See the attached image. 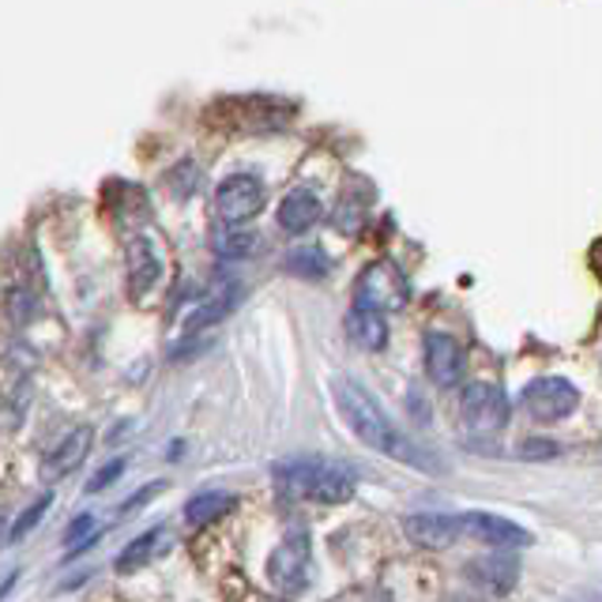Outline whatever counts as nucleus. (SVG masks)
I'll return each mask as SVG.
<instances>
[{
	"mask_svg": "<svg viewBox=\"0 0 602 602\" xmlns=\"http://www.w3.org/2000/svg\"><path fill=\"white\" fill-rule=\"evenodd\" d=\"M159 542H162V528L143 531L140 539H132L129 547L121 550V558H118V572H121V577H129V572H140L143 565H147V561L155 558Z\"/></svg>",
	"mask_w": 602,
	"mask_h": 602,
	"instance_id": "20",
	"label": "nucleus"
},
{
	"mask_svg": "<svg viewBox=\"0 0 602 602\" xmlns=\"http://www.w3.org/2000/svg\"><path fill=\"white\" fill-rule=\"evenodd\" d=\"M422 355H426V373L437 388H452L460 385V373H463V347L456 336L448 331H429L422 339Z\"/></svg>",
	"mask_w": 602,
	"mask_h": 602,
	"instance_id": "8",
	"label": "nucleus"
},
{
	"mask_svg": "<svg viewBox=\"0 0 602 602\" xmlns=\"http://www.w3.org/2000/svg\"><path fill=\"white\" fill-rule=\"evenodd\" d=\"M121 471H124V460H113V463H106V467H102V471L91 479V486H88V490H91V493L106 490V486H110L113 479H121Z\"/></svg>",
	"mask_w": 602,
	"mask_h": 602,
	"instance_id": "24",
	"label": "nucleus"
},
{
	"mask_svg": "<svg viewBox=\"0 0 602 602\" xmlns=\"http://www.w3.org/2000/svg\"><path fill=\"white\" fill-rule=\"evenodd\" d=\"M467 572H471L475 584H482L490 595H504V591H512L516 577H520V565H516L512 553H486V558H475L471 565H467Z\"/></svg>",
	"mask_w": 602,
	"mask_h": 602,
	"instance_id": "16",
	"label": "nucleus"
},
{
	"mask_svg": "<svg viewBox=\"0 0 602 602\" xmlns=\"http://www.w3.org/2000/svg\"><path fill=\"white\" fill-rule=\"evenodd\" d=\"M94 534H99V520H94V516H80V520H72L69 531H64V547L72 553H80L91 547Z\"/></svg>",
	"mask_w": 602,
	"mask_h": 602,
	"instance_id": "22",
	"label": "nucleus"
},
{
	"mask_svg": "<svg viewBox=\"0 0 602 602\" xmlns=\"http://www.w3.org/2000/svg\"><path fill=\"white\" fill-rule=\"evenodd\" d=\"M463 534H471V539H479L486 547H497V550H523L534 542L528 528H520V523L504 520V516H493V512H467Z\"/></svg>",
	"mask_w": 602,
	"mask_h": 602,
	"instance_id": "9",
	"label": "nucleus"
},
{
	"mask_svg": "<svg viewBox=\"0 0 602 602\" xmlns=\"http://www.w3.org/2000/svg\"><path fill=\"white\" fill-rule=\"evenodd\" d=\"M286 272L290 275H302V279H324L331 272V261L320 245H302L286 256Z\"/></svg>",
	"mask_w": 602,
	"mask_h": 602,
	"instance_id": "19",
	"label": "nucleus"
},
{
	"mask_svg": "<svg viewBox=\"0 0 602 602\" xmlns=\"http://www.w3.org/2000/svg\"><path fill=\"white\" fill-rule=\"evenodd\" d=\"M407 539L422 550H448L456 539L463 534V516H448V512H415L404 523Z\"/></svg>",
	"mask_w": 602,
	"mask_h": 602,
	"instance_id": "10",
	"label": "nucleus"
},
{
	"mask_svg": "<svg viewBox=\"0 0 602 602\" xmlns=\"http://www.w3.org/2000/svg\"><path fill=\"white\" fill-rule=\"evenodd\" d=\"M50 504H53V497H50V493H45V497H38V501H34V509H27V512L16 520V528H12V534H8V539H12V542H19V539H23V534L31 531L38 520H42V516H45V509H50Z\"/></svg>",
	"mask_w": 602,
	"mask_h": 602,
	"instance_id": "23",
	"label": "nucleus"
},
{
	"mask_svg": "<svg viewBox=\"0 0 602 602\" xmlns=\"http://www.w3.org/2000/svg\"><path fill=\"white\" fill-rule=\"evenodd\" d=\"M320 218H324V204L317 200V193H309V188L286 193L279 212H275V223H279V231H286V234H309Z\"/></svg>",
	"mask_w": 602,
	"mask_h": 602,
	"instance_id": "12",
	"label": "nucleus"
},
{
	"mask_svg": "<svg viewBox=\"0 0 602 602\" xmlns=\"http://www.w3.org/2000/svg\"><path fill=\"white\" fill-rule=\"evenodd\" d=\"M267 580L279 595H302L309 588V534L294 531L267 558Z\"/></svg>",
	"mask_w": 602,
	"mask_h": 602,
	"instance_id": "3",
	"label": "nucleus"
},
{
	"mask_svg": "<svg viewBox=\"0 0 602 602\" xmlns=\"http://www.w3.org/2000/svg\"><path fill=\"white\" fill-rule=\"evenodd\" d=\"M520 452L528 456V460H550V456H558V445L553 441H528Z\"/></svg>",
	"mask_w": 602,
	"mask_h": 602,
	"instance_id": "25",
	"label": "nucleus"
},
{
	"mask_svg": "<svg viewBox=\"0 0 602 602\" xmlns=\"http://www.w3.org/2000/svg\"><path fill=\"white\" fill-rule=\"evenodd\" d=\"M124 256H129V294L132 298H147L162 279V256L155 242L136 234L129 242V248H124Z\"/></svg>",
	"mask_w": 602,
	"mask_h": 602,
	"instance_id": "11",
	"label": "nucleus"
},
{
	"mask_svg": "<svg viewBox=\"0 0 602 602\" xmlns=\"http://www.w3.org/2000/svg\"><path fill=\"white\" fill-rule=\"evenodd\" d=\"M275 482H279L283 493L317 504H347L358 490V479L347 463L320 460V456H302V460L279 463L275 467Z\"/></svg>",
	"mask_w": 602,
	"mask_h": 602,
	"instance_id": "2",
	"label": "nucleus"
},
{
	"mask_svg": "<svg viewBox=\"0 0 602 602\" xmlns=\"http://www.w3.org/2000/svg\"><path fill=\"white\" fill-rule=\"evenodd\" d=\"M460 418L471 433H501L509 426V399L490 380H475L460 396Z\"/></svg>",
	"mask_w": 602,
	"mask_h": 602,
	"instance_id": "4",
	"label": "nucleus"
},
{
	"mask_svg": "<svg viewBox=\"0 0 602 602\" xmlns=\"http://www.w3.org/2000/svg\"><path fill=\"white\" fill-rule=\"evenodd\" d=\"M237 504L234 493H223V490H204L196 493L193 501L185 504V520L193 523V528H204V523L218 520V516H226Z\"/></svg>",
	"mask_w": 602,
	"mask_h": 602,
	"instance_id": "17",
	"label": "nucleus"
},
{
	"mask_svg": "<svg viewBox=\"0 0 602 602\" xmlns=\"http://www.w3.org/2000/svg\"><path fill=\"white\" fill-rule=\"evenodd\" d=\"M336 407H339L343 422L355 429L358 441L369 445L373 452L388 456V460H399L407 467H418V471H441L422 448L410 441L404 429L391 422V418L385 415V407H380L377 399L358 385V380H350V377L336 380Z\"/></svg>",
	"mask_w": 602,
	"mask_h": 602,
	"instance_id": "1",
	"label": "nucleus"
},
{
	"mask_svg": "<svg viewBox=\"0 0 602 602\" xmlns=\"http://www.w3.org/2000/svg\"><path fill=\"white\" fill-rule=\"evenodd\" d=\"M264 181L256 174H231L218 185L215 193V212L226 218V223H248L253 215L264 212Z\"/></svg>",
	"mask_w": 602,
	"mask_h": 602,
	"instance_id": "7",
	"label": "nucleus"
},
{
	"mask_svg": "<svg viewBox=\"0 0 602 602\" xmlns=\"http://www.w3.org/2000/svg\"><path fill=\"white\" fill-rule=\"evenodd\" d=\"M369 196H373V188L366 185L361 177H350L347 185H343V193H339V204H336V215H331V223L339 226L343 234H361V226H366V218H369Z\"/></svg>",
	"mask_w": 602,
	"mask_h": 602,
	"instance_id": "15",
	"label": "nucleus"
},
{
	"mask_svg": "<svg viewBox=\"0 0 602 602\" xmlns=\"http://www.w3.org/2000/svg\"><path fill=\"white\" fill-rule=\"evenodd\" d=\"M0 528H4V512H0Z\"/></svg>",
	"mask_w": 602,
	"mask_h": 602,
	"instance_id": "26",
	"label": "nucleus"
},
{
	"mask_svg": "<svg viewBox=\"0 0 602 602\" xmlns=\"http://www.w3.org/2000/svg\"><path fill=\"white\" fill-rule=\"evenodd\" d=\"M355 305H369V309H399L407 305V279L396 264L377 261L358 275L355 283Z\"/></svg>",
	"mask_w": 602,
	"mask_h": 602,
	"instance_id": "5",
	"label": "nucleus"
},
{
	"mask_svg": "<svg viewBox=\"0 0 602 602\" xmlns=\"http://www.w3.org/2000/svg\"><path fill=\"white\" fill-rule=\"evenodd\" d=\"M237 302H242V286H226L223 294H215V298L207 302L204 309L188 317V331L207 328V324H218V320L226 317V313H234V305H237Z\"/></svg>",
	"mask_w": 602,
	"mask_h": 602,
	"instance_id": "21",
	"label": "nucleus"
},
{
	"mask_svg": "<svg viewBox=\"0 0 602 602\" xmlns=\"http://www.w3.org/2000/svg\"><path fill=\"white\" fill-rule=\"evenodd\" d=\"M523 407L539 422H561V418H569L580 407V391L565 377H539L523 388Z\"/></svg>",
	"mask_w": 602,
	"mask_h": 602,
	"instance_id": "6",
	"label": "nucleus"
},
{
	"mask_svg": "<svg viewBox=\"0 0 602 602\" xmlns=\"http://www.w3.org/2000/svg\"><path fill=\"white\" fill-rule=\"evenodd\" d=\"M343 331H347V339L355 343L358 350H369V355H377V350L388 347L385 313L369 309V305H355V309L347 313V320H343Z\"/></svg>",
	"mask_w": 602,
	"mask_h": 602,
	"instance_id": "13",
	"label": "nucleus"
},
{
	"mask_svg": "<svg viewBox=\"0 0 602 602\" xmlns=\"http://www.w3.org/2000/svg\"><path fill=\"white\" fill-rule=\"evenodd\" d=\"M91 445H94V429L91 426H75L72 433L64 437V441L57 445L50 456H45L42 475H45V479H64V475H72L75 467L88 460Z\"/></svg>",
	"mask_w": 602,
	"mask_h": 602,
	"instance_id": "14",
	"label": "nucleus"
},
{
	"mask_svg": "<svg viewBox=\"0 0 602 602\" xmlns=\"http://www.w3.org/2000/svg\"><path fill=\"white\" fill-rule=\"evenodd\" d=\"M256 245H261V237L253 231H242V223H231L226 231H218L212 237V248L223 261H245V256L256 253Z\"/></svg>",
	"mask_w": 602,
	"mask_h": 602,
	"instance_id": "18",
	"label": "nucleus"
}]
</instances>
